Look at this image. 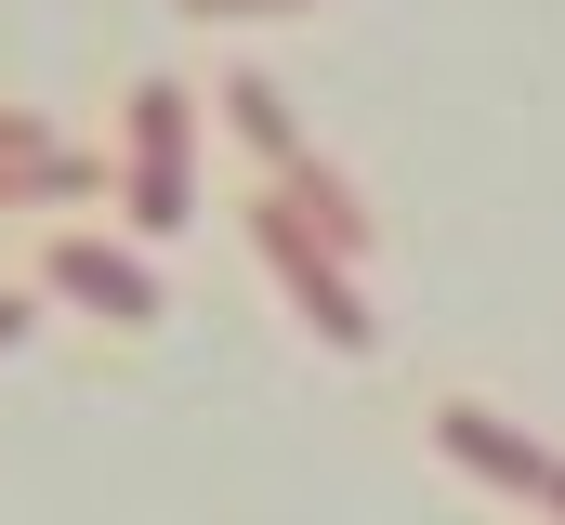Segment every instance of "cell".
<instances>
[{
  "instance_id": "cell-7",
  "label": "cell",
  "mask_w": 565,
  "mask_h": 525,
  "mask_svg": "<svg viewBox=\"0 0 565 525\" xmlns=\"http://www.w3.org/2000/svg\"><path fill=\"white\" fill-rule=\"evenodd\" d=\"M277 197H289V211H302V224H316V237H329L342 262H369V237H382V224H369V197H355V184H342L329 158H302V171H277Z\"/></svg>"
},
{
  "instance_id": "cell-9",
  "label": "cell",
  "mask_w": 565,
  "mask_h": 525,
  "mask_svg": "<svg viewBox=\"0 0 565 525\" xmlns=\"http://www.w3.org/2000/svg\"><path fill=\"white\" fill-rule=\"evenodd\" d=\"M171 13H198V26H250V13H316V0H171Z\"/></svg>"
},
{
  "instance_id": "cell-1",
  "label": "cell",
  "mask_w": 565,
  "mask_h": 525,
  "mask_svg": "<svg viewBox=\"0 0 565 525\" xmlns=\"http://www.w3.org/2000/svg\"><path fill=\"white\" fill-rule=\"evenodd\" d=\"M237 224H250V250H264V276L289 289V315H302V329H316L329 355H369V342H382V315H369L355 262L329 250V237H316V224L289 211L277 184H250V197H237Z\"/></svg>"
},
{
  "instance_id": "cell-4",
  "label": "cell",
  "mask_w": 565,
  "mask_h": 525,
  "mask_svg": "<svg viewBox=\"0 0 565 525\" xmlns=\"http://www.w3.org/2000/svg\"><path fill=\"white\" fill-rule=\"evenodd\" d=\"M434 447H447L460 473H487L500 500H540V473H553V460H565V447H540L526 420H500L487 394H434Z\"/></svg>"
},
{
  "instance_id": "cell-10",
  "label": "cell",
  "mask_w": 565,
  "mask_h": 525,
  "mask_svg": "<svg viewBox=\"0 0 565 525\" xmlns=\"http://www.w3.org/2000/svg\"><path fill=\"white\" fill-rule=\"evenodd\" d=\"M26 329H40V289H0V355H13Z\"/></svg>"
},
{
  "instance_id": "cell-8",
  "label": "cell",
  "mask_w": 565,
  "mask_h": 525,
  "mask_svg": "<svg viewBox=\"0 0 565 525\" xmlns=\"http://www.w3.org/2000/svg\"><path fill=\"white\" fill-rule=\"evenodd\" d=\"M40 144H66V131L40 119V106H13V93H0V158H40Z\"/></svg>"
},
{
  "instance_id": "cell-3",
  "label": "cell",
  "mask_w": 565,
  "mask_h": 525,
  "mask_svg": "<svg viewBox=\"0 0 565 525\" xmlns=\"http://www.w3.org/2000/svg\"><path fill=\"white\" fill-rule=\"evenodd\" d=\"M40 289L79 302V315H106V329H158V262L132 237H106V224H53L40 237Z\"/></svg>"
},
{
  "instance_id": "cell-5",
  "label": "cell",
  "mask_w": 565,
  "mask_h": 525,
  "mask_svg": "<svg viewBox=\"0 0 565 525\" xmlns=\"http://www.w3.org/2000/svg\"><path fill=\"white\" fill-rule=\"evenodd\" d=\"M211 106H224V131H237L250 158H264V184L316 158V144H302V119H289V93H277V79H264V66H224V79H211Z\"/></svg>"
},
{
  "instance_id": "cell-2",
  "label": "cell",
  "mask_w": 565,
  "mask_h": 525,
  "mask_svg": "<svg viewBox=\"0 0 565 525\" xmlns=\"http://www.w3.org/2000/svg\"><path fill=\"white\" fill-rule=\"evenodd\" d=\"M119 224L132 237L198 224V93L184 79H132V106H119Z\"/></svg>"
},
{
  "instance_id": "cell-11",
  "label": "cell",
  "mask_w": 565,
  "mask_h": 525,
  "mask_svg": "<svg viewBox=\"0 0 565 525\" xmlns=\"http://www.w3.org/2000/svg\"><path fill=\"white\" fill-rule=\"evenodd\" d=\"M540 513H565V460H553V473H540Z\"/></svg>"
},
{
  "instance_id": "cell-6",
  "label": "cell",
  "mask_w": 565,
  "mask_h": 525,
  "mask_svg": "<svg viewBox=\"0 0 565 525\" xmlns=\"http://www.w3.org/2000/svg\"><path fill=\"white\" fill-rule=\"evenodd\" d=\"M66 197H119V158H106V144H40V158H0V211H66Z\"/></svg>"
}]
</instances>
